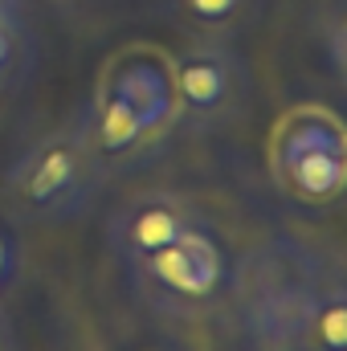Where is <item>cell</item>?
<instances>
[{"mask_svg":"<svg viewBox=\"0 0 347 351\" xmlns=\"http://www.w3.org/2000/svg\"><path fill=\"white\" fill-rule=\"evenodd\" d=\"M237 351H347V274L331 245L274 233L233 262L217 302Z\"/></svg>","mask_w":347,"mask_h":351,"instance_id":"cell-1","label":"cell"},{"mask_svg":"<svg viewBox=\"0 0 347 351\" xmlns=\"http://www.w3.org/2000/svg\"><path fill=\"white\" fill-rule=\"evenodd\" d=\"M110 168L98 160L82 114L58 123L41 139H33L4 172V196L21 221L33 225H66L82 217L98 192L106 188Z\"/></svg>","mask_w":347,"mask_h":351,"instance_id":"cell-2","label":"cell"},{"mask_svg":"<svg viewBox=\"0 0 347 351\" xmlns=\"http://www.w3.org/2000/svg\"><path fill=\"white\" fill-rule=\"evenodd\" d=\"M233 258L208 217L192 229H184L164 250L127 265V286L160 319H204L217 311Z\"/></svg>","mask_w":347,"mask_h":351,"instance_id":"cell-3","label":"cell"},{"mask_svg":"<svg viewBox=\"0 0 347 351\" xmlns=\"http://www.w3.org/2000/svg\"><path fill=\"white\" fill-rule=\"evenodd\" d=\"M270 172L307 204H335L347 188V131L327 106H294L270 135Z\"/></svg>","mask_w":347,"mask_h":351,"instance_id":"cell-4","label":"cell"},{"mask_svg":"<svg viewBox=\"0 0 347 351\" xmlns=\"http://www.w3.org/2000/svg\"><path fill=\"white\" fill-rule=\"evenodd\" d=\"M172 90L176 131L213 135L246 114L254 98V74L233 41H192L172 62Z\"/></svg>","mask_w":347,"mask_h":351,"instance_id":"cell-5","label":"cell"},{"mask_svg":"<svg viewBox=\"0 0 347 351\" xmlns=\"http://www.w3.org/2000/svg\"><path fill=\"white\" fill-rule=\"evenodd\" d=\"M200 221H204V208L192 196L172 192V188H143L106 213L102 233H106L110 258L131 265L156 250H164L168 241H176L184 229H192Z\"/></svg>","mask_w":347,"mask_h":351,"instance_id":"cell-6","label":"cell"},{"mask_svg":"<svg viewBox=\"0 0 347 351\" xmlns=\"http://www.w3.org/2000/svg\"><path fill=\"white\" fill-rule=\"evenodd\" d=\"M160 8L192 41H237L261 21L265 0H160Z\"/></svg>","mask_w":347,"mask_h":351,"instance_id":"cell-7","label":"cell"},{"mask_svg":"<svg viewBox=\"0 0 347 351\" xmlns=\"http://www.w3.org/2000/svg\"><path fill=\"white\" fill-rule=\"evenodd\" d=\"M29 58H33V41H29L25 16H4L0 21V86L16 82L29 70Z\"/></svg>","mask_w":347,"mask_h":351,"instance_id":"cell-8","label":"cell"},{"mask_svg":"<svg viewBox=\"0 0 347 351\" xmlns=\"http://www.w3.org/2000/svg\"><path fill=\"white\" fill-rule=\"evenodd\" d=\"M0 351H12V327H8L4 311H0Z\"/></svg>","mask_w":347,"mask_h":351,"instance_id":"cell-9","label":"cell"},{"mask_svg":"<svg viewBox=\"0 0 347 351\" xmlns=\"http://www.w3.org/2000/svg\"><path fill=\"white\" fill-rule=\"evenodd\" d=\"M25 4H29V0H0V12H12V16H25Z\"/></svg>","mask_w":347,"mask_h":351,"instance_id":"cell-10","label":"cell"},{"mask_svg":"<svg viewBox=\"0 0 347 351\" xmlns=\"http://www.w3.org/2000/svg\"><path fill=\"white\" fill-rule=\"evenodd\" d=\"M49 4H58V8H82V4H90V0H49Z\"/></svg>","mask_w":347,"mask_h":351,"instance_id":"cell-11","label":"cell"},{"mask_svg":"<svg viewBox=\"0 0 347 351\" xmlns=\"http://www.w3.org/2000/svg\"><path fill=\"white\" fill-rule=\"evenodd\" d=\"M4 16H12V12H0V21H4Z\"/></svg>","mask_w":347,"mask_h":351,"instance_id":"cell-12","label":"cell"}]
</instances>
